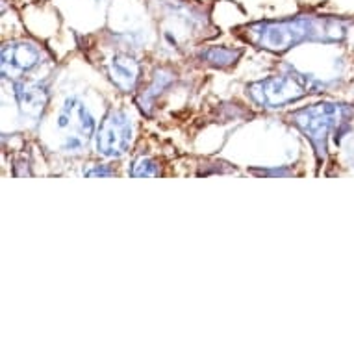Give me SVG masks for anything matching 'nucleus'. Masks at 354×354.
Masks as SVG:
<instances>
[{"label": "nucleus", "instance_id": "obj_1", "mask_svg": "<svg viewBox=\"0 0 354 354\" xmlns=\"http://www.w3.org/2000/svg\"><path fill=\"white\" fill-rule=\"evenodd\" d=\"M254 41L261 48L273 53H284L293 45H299L306 39H339L342 35L330 30L319 28V24L312 19H291L280 23H263L252 26Z\"/></svg>", "mask_w": 354, "mask_h": 354}, {"label": "nucleus", "instance_id": "obj_2", "mask_svg": "<svg viewBox=\"0 0 354 354\" xmlns=\"http://www.w3.org/2000/svg\"><path fill=\"white\" fill-rule=\"evenodd\" d=\"M348 110L343 104H332V102H325V104H315L304 110L295 111L291 119L297 127L301 128L302 134L306 136L308 140L312 141V145L315 147V151L323 152L326 151V136L330 134V130L345 121Z\"/></svg>", "mask_w": 354, "mask_h": 354}, {"label": "nucleus", "instance_id": "obj_3", "mask_svg": "<svg viewBox=\"0 0 354 354\" xmlns=\"http://www.w3.org/2000/svg\"><path fill=\"white\" fill-rule=\"evenodd\" d=\"M308 84L299 76L282 75L268 76L247 87L250 99L263 108H282L286 104L301 100L308 95Z\"/></svg>", "mask_w": 354, "mask_h": 354}, {"label": "nucleus", "instance_id": "obj_4", "mask_svg": "<svg viewBox=\"0 0 354 354\" xmlns=\"http://www.w3.org/2000/svg\"><path fill=\"white\" fill-rule=\"evenodd\" d=\"M58 128L65 134V149L76 151L87 145L95 130V119L86 104L76 97L65 100L64 108L58 115Z\"/></svg>", "mask_w": 354, "mask_h": 354}, {"label": "nucleus", "instance_id": "obj_5", "mask_svg": "<svg viewBox=\"0 0 354 354\" xmlns=\"http://www.w3.org/2000/svg\"><path fill=\"white\" fill-rule=\"evenodd\" d=\"M132 141V122L124 111H111L100 122L97 132V152L106 158H119L128 151Z\"/></svg>", "mask_w": 354, "mask_h": 354}, {"label": "nucleus", "instance_id": "obj_6", "mask_svg": "<svg viewBox=\"0 0 354 354\" xmlns=\"http://www.w3.org/2000/svg\"><path fill=\"white\" fill-rule=\"evenodd\" d=\"M41 64V50L32 43H10L2 48L4 76H21Z\"/></svg>", "mask_w": 354, "mask_h": 354}, {"label": "nucleus", "instance_id": "obj_7", "mask_svg": "<svg viewBox=\"0 0 354 354\" xmlns=\"http://www.w3.org/2000/svg\"><path fill=\"white\" fill-rule=\"evenodd\" d=\"M110 76L122 91H132L140 78V65L128 56H115L110 64Z\"/></svg>", "mask_w": 354, "mask_h": 354}, {"label": "nucleus", "instance_id": "obj_8", "mask_svg": "<svg viewBox=\"0 0 354 354\" xmlns=\"http://www.w3.org/2000/svg\"><path fill=\"white\" fill-rule=\"evenodd\" d=\"M15 95L21 108H23L28 115H37L43 106L47 102V93L45 89L37 84H19L15 87Z\"/></svg>", "mask_w": 354, "mask_h": 354}, {"label": "nucleus", "instance_id": "obj_9", "mask_svg": "<svg viewBox=\"0 0 354 354\" xmlns=\"http://www.w3.org/2000/svg\"><path fill=\"white\" fill-rule=\"evenodd\" d=\"M239 50H232L227 47H212L206 53H203V58L212 65L217 67H228V65L236 64V59L239 58Z\"/></svg>", "mask_w": 354, "mask_h": 354}, {"label": "nucleus", "instance_id": "obj_10", "mask_svg": "<svg viewBox=\"0 0 354 354\" xmlns=\"http://www.w3.org/2000/svg\"><path fill=\"white\" fill-rule=\"evenodd\" d=\"M130 174H132V176H158L160 171H158V165L152 162L151 158H138V160L132 163Z\"/></svg>", "mask_w": 354, "mask_h": 354}, {"label": "nucleus", "instance_id": "obj_11", "mask_svg": "<svg viewBox=\"0 0 354 354\" xmlns=\"http://www.w3.org/2000/svg\"><path fill=\"white\" fill-rule=\"evenodd\" d=\"M84 174H86V176H111V174H113V171H110V169H104V167L84 169Z\"/></svg>", "mask_w": 354, "mask_h": 354}]
</instances>
